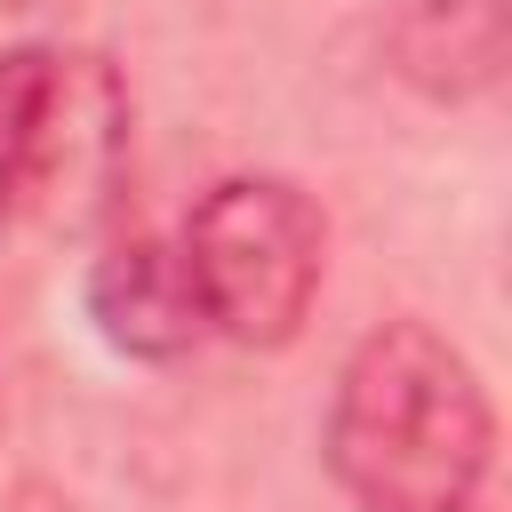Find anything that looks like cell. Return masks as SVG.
<instances>
[{
    "instance_id": "obj_6",
    "label": "cell",
    "mask_w": 512,
    "mask_h": 512,
    "mask_svg": "<svg viewBox=\"0 0 512 512\" xmlns=\"http://www.w3.org/2000/svg\"><path fill=\"white\" fill-rule=\"evenodd\" d=\"M48 112H56V48H8L0 56V232L40 192Z\"/></svg>"
},
{
    "instance_id": "obj_7",
    "label": "cell",
    "mask_w": 512,
    "mask_h": 512,
    "mask_svg": "<svg viewBox=\"0 0 512 512\" xmlns=\"http://www.w3.org/2000/svg\"><path fill=\"white\" fill-rule=\"evenodd\" d=\"M16 8H48V0H16Z\"/></svg>"
},
{
    "instance_id": "obj_4",
    "label": "cell",
    "mask_w": 512,
    "mask_h": 512,
    "mask_svg": "<svg viewBox=\"0 0 512 512\" xmlns=\"http://www.w3.org/2000/svg\"><path fill=\"white\" fill-rule=\"evenodd\" d=\"M80 304H88L96 336H104L112 352H128V360H176V352H192V344L208 336L184 256H176L168 240H144V232L112 240V248L88 264Z\"/></svg>"
},
{
    "instance_id": "obj_3",
    "label": "cell",
    "mask_w": 512,
    "mask_h": 512,
    "mask_svg": "<svg viewBox=\"0 0 512 512\" xmlns=\"http://www.w3.org/2000/svg\"><path fill=\"white\" fill-rule=\"evenodd\" d=\"M128 168V88L104 56H56V112H48V160L32 208L64 224H96L120 200Z\"/></svg>"
},
{
    "instance_id": "obj_1",
    "label": "cell",
    "mask_w": 512,
    "mask_h": 512,
    "mask_svg": "<svg viewBox=\"0 0 512 512\" xmlns=\"http://www.w3.org/2000/svg\"><path fill=\"white\" fill-rule=\"evenodd\" d=\"M320 456L360 512H472L496 464L488 384L432 320H384L336 368Z\"/></svg>"
},
{
    "instance_id": "obj_5",
    "label": "cell",
    "mask_w": 512,
    "mask_h": 512,
    "mask_svg": "<svg viewBox=\"0 0 512 512\" xmlns=\"http://www.w3.org/2000/svg\"><path fill=\"white\" fill-rule=\"evenodd\" d=\"M392 72L432 104H480L504 88L512 64V8L504 0H408L384 24Z\"/></svg>"
},
{
    "instance_id": "obj_2",
    "label": "cell",
    "mask_w": 512,
    "mask_h": 512,
    "mask_svg": "<svg viewBox=\"0 0 512 512\" xmlns=\"http://www.w3.org/2000/svg\"><path fill=\"white\" fill-rule=\"evenodd\" d=\"M200 320L248 352H280L304 336L328 280V216L288 176H224L192 200L176 240Z\"/></svg>"
}]
</instances>
